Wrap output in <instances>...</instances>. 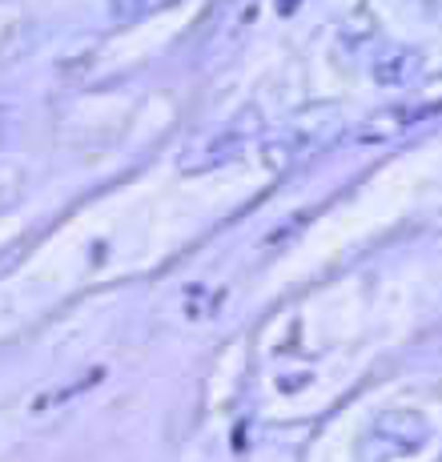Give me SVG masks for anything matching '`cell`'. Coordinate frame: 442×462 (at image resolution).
Listing matches in <instances>:
<instances>
[{
  "label": "cell",
  "instance_id": "cell-1",
  "mask_svg": "<svg viewBox=\"0 0 442 462\" xmlns=\"http://www.w3.org/2000/svg\"><path fill=\"white\" fill-rule=\"evenodd\" d=\"M370 442H374L378 458H402L427 442V422L414 411H386L382 419L370 426Z\"/></svg>",
  "mask_w": 442,
  "mask_h": 462
}]
</instances>
